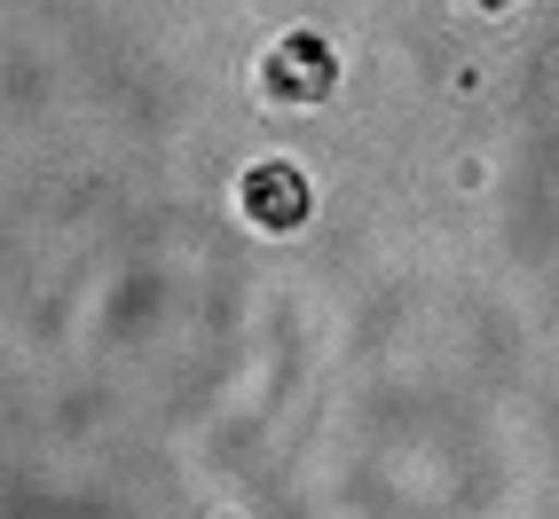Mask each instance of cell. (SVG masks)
Masks as SVG:
<instances>
[{
	"instance_id": "3957f363",
	"label": "cell",
	"mask_w": 559,
	"mask_h": 519,
	"mask_svg": "<svg viewBox=\"0 0 559 519\" xmlns=\"http://www.w3.org/2000/svg\"><path fill=\"white\" fill-rule=\"evenodd\" d=\"M465 9H480V16H504V9H528V0H465Z\"/></svg>"
},
{
	"instance_id": "7a4b0ae2",
	"label": "cell",
	"mask_w": 559,
	"mask_h": 519,
	"mask_svg": "<svg viewBox=\"0 0 559 519\" xmlns=\"http://www.w3.org/2000/svg\"><path fill=\"white\" fill-rule=\"evenodd\" d=\"M237 213H245V229H260V237H300L308 213H316V190H308L300 158H252L237 173Z\"/></svg>"
},
{
	"instance_id": "6da1fadb",
	"label": "cell",
	"mask_w": 559,
	"mask_h": 519,
	"mask_svg": "<svg viewBox=\"0 0 559 519\" xmlns=\"http://www.w3.org/2000/svg\"><path fill=\"white\" fill-rule=\"evenodd\" d=\"M252 87L269 110H323L331 95H340V48L323 40V32H276L269 48H260L252 63Z\"/></svg>"
}]
</instances>
